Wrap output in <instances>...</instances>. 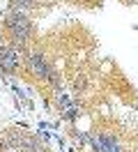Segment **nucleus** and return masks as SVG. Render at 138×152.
<instances>
[{
    "mask_svg": "<svg viewBox=\"0 0 138 152\" xmlns=\"http://www.w3.org/2000/svg\"><path fill=\"white\" fill-rule=\"evenodd\" d=\"M28 65H30V69L35 72V74L39 76H51V67H48V60H46L42 53H32V56L28 58Z\"/></svg>",
    "mask_w": 138,
    "mask_h": 152,
    "instance_id": "7ed1b4c3",
    "label": "nucleus"
},
{
    "mask_svg": "<svg viewBox=\"0 0 138 152\" xmlns=\"http://www.w3.org/2000/svg\"><path fill=\"white\" fill-rule=\"evenodd\" d=\"M7 28L12 32V37H14V46L18 48V46H23L28 39H30V35H32V21L28 19L26 14H18V12L9 10Z\"/></svg>",
    "mask_w": 138,
    "mask_h": 152,
    "instance_id": "f257e3e1",
    "label": "nucleus"
},
{
    "mask_svg": "<svg viewBox=\"0 0 138 152\" xmlns=\"http://www.w3.org/2000/svg\"><path fill=\"white\" fill-rule=\"evenodd\" d=\"M21 148L26 152H44V148H42L32 136H21Z\"/></svg>",
    "mask_w": 138,
    "mask_h": 152,
    "instance_id": "39448f33",
    "label": "nucleus"
},
{
    "mask_svg": "<svg viewBox=\"0 0 138 152\" xmlns=\"http://www.w3.org/2000/svg\"><path fill=\"white\" fill-rule=\"evenodd\" d=\"M18 65H21V56H18V48L16 46L0 48V69H2V72L12 74Z\"/></svg>",
    "mask_w": 138,
    "mask_h": 152,
    "instance_id": "f03ea898",
    "label": "nucleus"
},
{
    "mask_svg": "<svg viewBox=\"0 0 138 152\" xmlns=\"http://www.w3.org/2000/svg\"><path fill=\"white\" fill-rule=\"evenodd\" d=\"M92 145H94V152H122L120 150V145L110 136H97L94 141H92Z\"/></svg>",
    "mask_w": 138,
    "mask_h": 152,
    "instance_id": "20e7f679",
    "label": "nucleus"
},
{
    "mask_svg": "<svg viewBox=\"0 0 138 152\" xmlns=\"http://www.w3.org/2000/svg\"><path fill=\"white\" fill-rule=\"evenodd\" d=\"M37 0H12V10L18 12V14H26L30 7H35Z\"/></svg>",
    "mask_w": 138,
    "mask_h": 152,
    "instance_id": "423d86ee",
    "label": "nucleus"
}]
</instances>
